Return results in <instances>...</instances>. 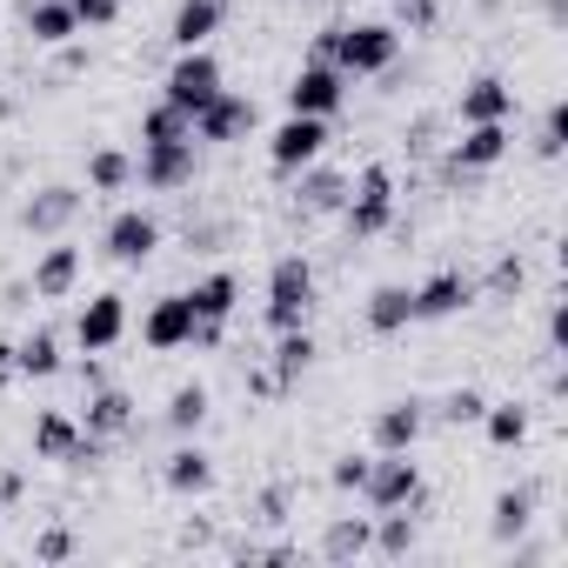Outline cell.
I'll list each match as a JSON object with an SVG mask.
<instances>
[{
	"label": "cell",
	"mask_w": 568,
	"mask_h": 568,
	"mask_svg": "<svg viewBox=\"0 0 568 568\" xmlns=\"http://www.w3.org/2000/svg\"><path fill=\"white\" fill-rule=\"evenodd\" d=\"M315 61H335L348 81L355 74H395L402 61V28L395 21H335L315 34Z\"/></svg>",
	"instance_id": "cell-1"
},
{
	"label": "cell",
	"mask_w": 568,
	"mask_h": 568,
	"mask_svg": "<svg viewBox=\"0 0 568 568\" xmlns=\"http://www.w3.org/2000/svg\"><path fill=\"white\" fill-rule=\"evenodd\" d=\"M308 315H315V267H308V254H281L267 267V308H261V322L274 335H288V328H308Z\"/></svg>",
	"instance_id": "cell-2"
},
{
	"label": "cell",
	"mask_w": 568,
	"mask_h": 568,
	"mask_svg": "<svg viewBox=\"0 0 568 568\" xmlns=\"http://www.w3.org/2000/svg\"><path fill=\"white\" fill-rule=\"evenodd\" d=\"M342 221H348V241H375V234L395 227V174H388L382 161H368L362 174H348Z\"/></svg>",
	"instance_id": "cell-3"
},
{
	"label": "cell",
	"mask_w": 568,
	"mask_h": 568,
	"mask_svg": "<svg viewBox=\"0 0 568 568\" xmlns=\"http://www.w3.org/2000/svg\"><path fill=\"white\" fill-rule=\"evenodd\" d=\"M34 455H41V462H61V468H101L108 442L88 435L68 408H48V415L34 422Z\"/></svg>",
	"instance_id": "cell-4"
},
{
	"label": "cell",
	"mask_w": 568,
	"mask_h": 568,
	"mask_svg": "<svg viewBox=\"0 0 568 568\" xmlns=\"http://www.w3.org/2000/svg\"><path fill=\"white\" fill-rule=\"evenodd\" d=\"M362 501H368L375 515H382V508H422V468H415V448H402V455H368Z\"/></svg>",
	"instance_id": "cell-5"
},
{
	"label": "cell",
	"mask_w": 568,
	"mask_h": 568,
	"mask_svg": "<svg viewBox=\"0 0 568 568\" xmlns=\"http://www.w3.org/2000/svg\"><path fill=\"white\" fill-rule=\"evenodd\" d=\"M234 302H241V281H234L227 267L201 274L194 288H187V308H194V342H187V348H221V335H227V315H234Z\"/></svg>",
	"instance_id": "cell-6"
},
{
	"label": "cell",
	"mask_w": 568,
	"mask_h": 568,
	"mask_svg": "<svg viewBox=\"0 0 568 568\" xmlns=\"http://www.w3.org/2000/svg\"><path fill=\"white\" fill-rule=\"evenodd\" d=\"M194 174H201V141H148L134 161V181L154 194H181L194 187Z\"/></svg>",
	"instance_id": "cell-7"
},
{
	"label": "cell",
	"mask_w": 568,
	"mask_h": 568,
	"mask_svg": "<svg viewBox=\"0 0 568 568\" xmlns=\"http://www.w3.org/2000/svg\"><path fill=\"white\" fill-rule=\"evenodd\" d=\"M214 94H221V61H214L207 48H181V61H174L168 81H161V101H174L181 114H201Z\"/></svg>",
	"instance_id": "cell-8"
},
{
	"label": "cell",
	"mask_w": 568,
	"mask_h": 568,
	"mask_svg": "<svg viewBox=\"0 0 568 568\" xmlns=\"http://www.w3.org/2000/svg\"><path fill=\"white\" fill-rule=\"evenodd\" d=\"M322 154H328V121H315V114H288V121L267 134V168L274 174H302Z\"/></svg>",
	"instance_id": "cell-9"
},
{
	"label": "cell",
	"mask_w": 568,
	"mask_h": 568,
	"mask_svg": "<svg viewBox=\"0 0 568 568\" xmlns=\"http://www.w3.org/2000/svg\"><path fill=\"white\" fill-rule=\"evenodd\" d=\"M348 101V74L335 61H308L295 81H288V114H315V121H335Z\"/></svg>",
	"instance_id": "cell-10"
},
{
	"label": "cell",
	"mask_w": 568,
	"mask_h": 568,
	"mask_svg": "<svg viewBox=\"0 0 568 568\" xmlns=\"http://www.w3.org/2000/svg\"><path fill=\"white\" fill-rule=\"evenodd\" d=\"M501 161H508V121H475V128H462V141L448 148L442 174H448V181H468V174H488V168H501Z\"/></svg>",
	"instance_id": "cell-11"
},
{
	"label": "cell",
	"mask_w": 568,
	"mask_h": 568,
	"mask_svg": "<svg viewBox=\"0 0 568 568\" xmlns=\"http://www.w3.org/2000/svg\"><path fill=\"white\" fill-rule=\"evenodd\" d=\"M81 187L74 181H48V187H34L28 201H21V227L28 234H41V241H54V234H68L74 221H81Z\"/></svg>",
	"instance_id": "cell-12"
},
{
	"label": "cell",
	"mask_w": 568,
	"mask_h": 568,
	"mask_svg": "<svg viewBox=\"0 0 568 568\" xmlns=\"http://www.w3.org/2000/svg\"><path fill=\"white\" fill-rule=\"evenodd\" d=\"M247 134H254V101H247V94H227V88H221V94L194 114V141H201V148H234V141H247Z\"/></svg>",
	"instance_id": "cell-13"
},
{
	"label": "cell",
	"mask_w": 568,
	"mask_h": 568,
	"mask_svg": "<svg viewBox=\"0 0 568 568\" xmlns=\"http://www.w3.org/2000/svg\"><path fill=\"white\" fill-rule=\"evenodd\" d=\"M101 247H108V261H121V267H141V261H154V247H161V221H154L148 207H121V214L108 221Z\"/></svg>",
	"instance_id": "cell-14"
},
{
	"label": "cell",
	"mask_w": 568,
	"mask_h": 568,
	"mask_svg": "<svg viewBox=\"0 0 568 568\" xmlns=\"http://www.w3.org/2000/svg\"><path fill=\"white\" fill-rule=\"evenodd\" d=\"M128 335V295H88L81 302V315H74V342H81V355H108L114 342Z\"/></svg>",
	"instance_id": "cell-15"
},
{
	"label": "cell",
	"mask_w": 568,
	"mask_h": 568,
	"mask_svg": "<svg viewBox=\"0 0 568 568\" xmlns=\"http://www.w3.org/2000/svg\"><path fill=\"white\" fill-rule=\"evenodd\" d=\"M28 288H34L41 302H68V295L81 288V247L54 234V241L41 247V261H34V274H28Z\"/></svg>",
	"instance_id": "cell-16"
},
{
	"label": "cell",
	"mask_w": 568,
	"mask_h": 568,
	"mask_svg": "<svg viewBox=\"0 0 568 568\" xmlns=\"http://www.w3.org/2000/svg\"><path fill=\"white\" fill-rule=\"evenodd\" d=\"M475 281L468 274H455V267H442V274H428L422 288H415V322H455L462 308H475Z\"/></svg>",
	"instance_id": "cell-17"
},
{
	"label": "cell",
	"mask_w": 568,
	"mask_h": 568,
	"mask_svg": "<svg viewBox=\"0 0 568 568\" xmlns=\"http://www.w3.org/2000/svg\"><path fill=\"white\" fill-rule=\"evenodd\" d=\"M141 342H148L154 355H181V348L194 342V308H187V295H161V302L141 315Z\"/></svg>",
	"instance_id": "cell-18"
},
{
	"label": "cell",
	"mask_w": 568,
	"mask_h": 568,
	"mask_svg": "<svg viewBox=\"0 0 568 568\" xmlns=\"http://www.w3.org/2000/svg\"><path fill=\"white\" fill-rule=\"evenodd\" d=\"M422 428H428V402H422V395L382 402V408H375V455H402V448H415Z\"/></svg>",
	"instance_id": "cell-19"
},
{
	"label": "cell",
	"mask_w": 568,
	"mask_h": 568,
	"mask_svg": "<svg viewBox=\"0 0 568 568\" xmlns=\"http://www.w3.org/2000/svg\"><path fill=\"white\" fill-rule=\"evenodd\" d=\"M308 362H315V335H308V328L274 335V368H267V375H254V388H261V395H288V388L308 375Z\"/></svg>",
	"instance_id": "cell-20"
},
{
	"label": "cell",
	"mask_w": 568,
	"mask_h": 568,
	"mask_svg": "<svg viewBox=\"0 0 568 568\" xmlns=\"http://www.w3.org/2000/svg\"><path fill=\"white\" fill-rule=\"evenodd\" d=\"M515 114V88L501 81V74H475L468 88H462V101H455V121L462 128H475V121H508Z\"/></svg>",
	"instance_id": "cell-21"
},
{
	"label": "cell",
	"mask_w": 568,
	"mask_h": 568,
	"mask_svg": "<svg viewBox=\"0 0 568 568\" xmlns=\"http://www.w3.org/2000/svg\"><path fill=\"white\" fill-rule=\"evenodd\" d=\"M342 201H348V174H342V168L308 161V168L295 174V214H342Z\"/></svg>",
	"instance_id": "cell-22"
},
{
	"label": "cell",
	"mask_w": 568,
	"mask_h": 568,
	"mask_svg": "<svg viewBox=\"0 0 568 568\" xmlns=\"http://www.w3.org/2000/svg\"><path fill=\"white\" fill-rule=\"evenodd\" d=\"M81 428H88V435H101V442L114 448V442H121V435L134 428V395H128V388H108V382H101V388L88 395V415H81Z\"/></svg>",
	"instance_id": "cell-23"
},
{
	"label": "cell",
	"mask_w": 568,
	"mask_h": 568,
	"mask_svg": "<svg viewBox=\"0 0 568 568\" xmlns=\"http://www.w3.org/2000/svg\"><path fill=\"white\" fill-rule=\"evenodd\" d=\"M221 21H227V0H181L174 21H168V41L174 48H207L221 34Z\"/></svg>",
	"instance_id": "cell-24"
},
{
	"label": "cell",
	"mask_w": 568,
	"mask_h": 568,
	"mask_svg": "<svg viewBox=\"0 0 568 568\" xmlns=\"http://www.w3.org/2000/svg\"><path fill=\"white\" fill-rule=\"evenodd\" d=\"M161 481H168L174 495H207V488H214V455H207L201 442L181 435V448L161 462Z\"/></svg>",
	"instance_id": "cell-25"
},
{
	"label": "cell",
	"mask_w": 568,
	"mask_h": 568,
	"mask_svg": "<svg viewBox=\"0 0 568 568\" xmlns=\"http://www.w3.org/2000/svg\"><path fill=\"white\" fill-rule=\"evenodd\" d=\"M362 322H368V335H402L415 322V288L408 281H382L368 295V308H362Z\"/></svg>",
	"instance_id": "cell-26"
},
{
	"label": "cell",
	"mask_w": 568,
	"mask_h": 568,
	"mask_svg": "<svg viewBox=\"0 0 568 568\" xmlns=\"http://www.w3.org/2000/svg\"><path fill=\"white\" fill-rule=\"evenodd\" d=\"M28 34H34V48H68L81 34V21L68 0H28Z\"/></svg>",
	"instance_id": "cell-27"
},
{
	"label": "cell",
	"mask_w": 568,
	"mask_h": 568,
	"mask_svg": "<svg viewBox=\"0 0 568 568\" xmlns=\"http://www.w3.org/2000/svg\"><path fill=\"white\" fill-rule=\"evenodd\" d=\"M368 541H375V515H335L328 535H322V555L328 561H362Z\"/></svg>",
	"instance_id": "cell-28"
},
{
	"label": "cell",
	"mask_w": 568,
	"mask_h": 568,
	"mask_svg": "<svg viewBox=\"0 0 568 568\" xmlns=\"http://www.w3.org/2000/svg\"><path fill=\"white\" fill-rule=\"evenodd\" d=\"M528 521H535V488L521 481V488H501L495 495V515H488V535L495 541H515V535H528Z\"/></svg>",
	"instance_id": "cell-29"
},
{
	"label": "cell",
	"mask_w": 568,
	"mask_h": 568,
	"mask_svg": "<svg viewBox=\"0 0 568 568\" xmlns=\"http://www.w3.org/2000/svg\"><path fill=\"white\" fill-rule=\"evenodd\" d=\"M14 368H21L28 382H48V375H61V335H54V328H34L28 342H14Z\"/></svg>",
	"instance_id": "cell-30"
},
{
	"label": "cell",
	"mask_w": 568,
	"mask_h": 568,
	"mask_svg": "<svg viewBox=\"0 0 568 568\" xmlns=\"http://www.w3.org/2000/svg\"><path fill=\"white\" fill-rule=\"evenodd\" d=\"M88 187H94V194H121V187H134V154H121V148H94V161H88Z\"/></svg>",
	"instance_id": "cell-31"
},
{
	"label": "cell",
	"mask_w": 568,
	"mask_h": 568,
	"mask_svg": "<svg viewBox=\"0 0 568 568\" xmlns=\"http://www.w3.org/2000/svg\"><path fill=\"white\" fill-rule=\"evenodd\" d=\"M481 428H488L495 448H521V442H528V408H521V402H488V408H481Z\"/></svg>",
	"instance_id": "cell-32"
},
{
	"label": "cell",
	"mask_w": 568,
	"mask_h": 568,
	"mask_svg": "<svg viewBox=\"0 0 568 568\" xmlns=\"http://www.w3.org/2000/svg\"><path fill=\"white\" fill-rule=\"evenodd\" d=\"M148 141H194V114H181L174 101H154L148 114H141V148Z\"/></svg>",
	"instance_id": "cell-33"
},
{
	"label": "cell",
	"mask_w": 568,
	"mask_h": 568,
	"mask_svg": "<svg viewBox=\"0 0 568 568\" xmlns=\"http://www.w3.org/2000/svg\"><path fill=\"white\" fill-rule=\"evenodd\" d=\"M161 422H168L174 435H194V428L207 422V388H201V382L174 388V395H168V408H161Z\"/></svg>",
	"instance_id": "cell-34"
},
{
	"label": "cell",
	"mask_w": 568,
	"mask_h": 568,
	"mask_svg": "<svg viewBox=\"0 0 568 568\" xmlns=\"http://www.w3.org/2000/svg\"><path fill=\"white\" fill-rule=\"evenodd\" d=\"M561 148H568V108L555 101V108L541 114V128H535V154H541V161H561Z\"/></svg>",
	"instance_id": "cell-35"
},
{
	"label": "cell",
	"mask_w": 568,
	"mask_h": 568,
	"mask_svg": "<svg viewBox=\"0 0 568 568\" xmlns=\"http://www.w3.org/2000/svg\"><path fill=\"white\" fill-rule=\"evenodd\" d=\"M481 408H488V395H481V388H455V395H442V422H448V428H475V422H481Z\"/></svg>",
	"instance_id": "cell-36"
},
{
	"label": "cell",
	"mask_w": 568,
	"mask_h": 568,
	"mask_svg": "<svg viewBox=\"0 0 568 568\" xmlns=\"http://www.w3.org/2000/svg\"><path fill=\"white\" fill-rule=\"evenodd\" d=\"M362 475H368V455H355V448L335 455V468H328V481H335L342 495H362Z\"/></svg>",
	"instance_id": "cell-37"
},
{
	"label": "cell",
	"mask_w": 568,
	"mask_h": 568,
	"mask_svg": "<svg viewBox=\"0 0 568 568\" xmlns=\"http://www.w3.org/2000/svg\"><path fill=\"white\" fill-rule=\"evenodd\" d=\"M81 28H114L121 21V0H68Z\"/></svg>",
	"instance_id": "cell-38"
},
{
	"label": "cell",
	"mask_w": 568,
	"mask_h": 568,
	"mask_svg": "<svg viewBox=\"0 0 568 568\" xmlns=\"http://www.w3.org/2000/svg\"><path fill=\"white\" fill-rule=\"evenodd\" d=\"M254 521H288V488H261V501H254Z\"/></svg>",
	"instance_id": "cell-39"
},
{
	"label": "cell",
	"mask_w": 568,
	"mask_h": 568,
	"mask_svg": "<svg viewBox=\"0 0 568 568\" xmlns=\"http://www.w3.org/2000/svg\"><path fill=\"white\" fill-rule=\"evenodd\" d=\"M435 28V0H402V34H428Z\"/></svg>",
	"instance_id": "cell-40"
},
{
	"label": "cell",
	"mask_w": 568,
	"mask_h": 568,
	"mask_svg": "<svg viewBox=\"0 0 568 568\" xmlns=\"http://www.w3.org/2000/svg\"><path fill=\"white\" fill-rule=\"evenodd\" d=\"M34 555H41V561H68V555H74V535H68V528H48V535L34 541Z\"/></svg>",
	"instance_id": "cell-41"
},
{
	"label": "cell",
	"mask_w": 568,
	"mask_h": 568,
	"mask_svg": "<svg viewBox=\"0 0 568 568\" xmlns=\"http://www.w3.org/2000/svg\"><path fill=\"white\" fill-rule=\"evenodd\" d=\"M521 281H528V274H521V261H501V267L488 274V288H495V295H521Z\"/></svg>",
	"instance_id": "cell-42"
},
{
	"label": "cell",
	"mask_w": 568,
	"mask_h": 568,
	"mask_svg": "<svg viewBox=\"0 0 568 568\" xmlns=\"http://www.w3.org/2000/svg\"><path fill=\"white\" fill-rule=\"evenodd\" d=\"M14 375H21V368H14V342H0V388H8Z\"/></svg>",
	"instance_id": "cell-43"
}]
</instances>
